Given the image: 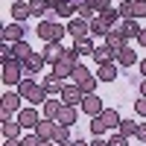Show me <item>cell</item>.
<instances>
[{"label":"cell","instance_id":"obj_7","mask_svg":"<svg viewBox=\"0 0 146 146\" xmlns=\"http://www.w3.org/2000/svg\"><path fill=\"white\" fill-rule=\"evenodd\" d=\"M64 47H62V41H53V44H44V50H41V56H44V62L50 64V67H56L58 62L64 58Z\"/></svg>","mask_w":146,"mask_h":146},{"label":"cell","instance_id":"obj_18","mask_svg":"<svg viewBox=\"0 0 146 146\" xmlns=\"http://www.w3.org/2000/svg\"><path fill=\"white\" fill-rule=\"evenodd\" d=\"M23 126L18 123V117H9V120H3V137H15V140H21L23 135Z\"/></svg>","mask_w":146,"mask_h":146},{"label":"cell","instance_id":"obj_5","mask_svg":"<svg viewBox=\"0 0 146 146\" xmlns=\"http://www.w3.org/2000/svg\"><path fill=\"white\" fill-rule=\"evenodd\" d=\"M67 35H70L73 41L91 38V21H85V18H70V23H67Z\"/></svg>","mask_w":146,"mask_h":146},{"label":"cell","instance_id":"obj_10","mask_svg":"<svg viewBox=\"0 0 146 146\" xmlns=\"http://www.w3.org/2000/svg\"><path fill=\"white\" fill-rule=\"evenodd\" d=\"M82 111L88 114V117H100L102 111H105V105H102V100L96 94H85V100H82Z\"/></svg>","mask_w":146,"mask_h":146},{"label":"cell","instance_id":"obj_4","mask_svg":"<svg viewBox=\"0 0 146 146\" xmlns=\"http://www.w3.org/2000/svg\"><path fill=\"white\" fill-rule=\"evenodd\" d=\"M0 79H3L9 88H12V85L18 88V85L23 82V62H6L3 64V76H0Z\"/></svg>","mask_w":146,"mask_h":146},{"label":"cell","instance_id":"obj_48","mask_svg":"<svg viewBox=\"0 0 146 146\" xmlns=\"http://www.w3.org/2000/svg\"><path fill=\"white\" fill-rule=\"evenodd\" d=\"M41 146H56V143H53V140H44V143H41Z\"/></svg>","mask_w":146,"mask_h":146},{"label":"cell","instance_id":"obj_20","mask_svg":"<svg viewBox=\"0 0 146 146\" xmlns=\"http://www.w3.org/2000/svg\"><path fill=\"white\" fill-rule=\"evenodd\" d=\"M105 23H108V27H111V29H117L120 27V23H123V18H120V12H117V6H108L105 12H102V15H100Z\"/></svg>","mask_w":146,"mask_h":146},{"label":"cell","instance_id":"obj_38","mask_svg":"<svg viewBox=\"0 0 146 146\" xmlns=\"http://www.w3.org/2000/svg\"><path fill=\"white\" fill-rule=\"evenodd\" d=\"M44 140L38 137V135H27V137H21V146H41Z\"/></svg>","mask_w":146,"mask_h":146},{"label":"cell","instance_id":"obj_24","mask_svg":"<svg viewBox=\"0 0 146 146\" xmlns=\"http://www.w3.org/2000/svg\"><path fill=\"white\" fill-rule=\"evenodd\" d=\"M12 50H15V62H27V58L35 53L32 47L27 44V41H18V44H12Z\"/></svg>","mask_w":146,"mask_h":146},{"label":"cell","instance_id":"obj_3","mask_svg":"<svg viewBox=\"0 0 146 146\" xmlns=\"http://www.w3.org/2000/svg\"><path fill=\"white\" fill-rule=\"evenodd\" d=\"M21 100H23V96L18 94V91H6L3 96H0V117H3V120H9V117H15L18 111H21Z\"/></svg>","mask_w":146,"mask_h":146},{"label":"cell","instance_id":"obj_15","mask_svg":"<svg viewBox=\"0 0 146 146\" xmlns=\"http://www.w3.org/2000/svg\"><path fill=\"white\" fill-rule=\"evenodd\" d=\"M56 129H58V123H56V120H41V123H38V129H35V135H38L41 140H53L56 137Z\"/></svg>","mask_w":146,"mask_h":146},{"label":"cell","instance_id":"obj_6","mask_svg":"<svg viewBox=\"0 0 146 146\" xmlns=\"http://www.w3.org/2000/svg\"><path fill=\"white\" fill-rule=\"evenodd\" d=\"M18 117V123L23 126V129H38V123H41V111H38V108H35V105H29V108H21V111L15 114Z\"/></svg>","mask_w":146,"mask_h":146},{"label":"cell","instance_id":"obj_49","mask_svg":"<svg viewBox=\"0 0 146 146\" xmlns=\"http://www.w3.org/2000/svg\"><path fill=\"white\" fill-rule=\"evenodd\" d=\"M56 146H70V143H56Z\"/></svg>","mask_w":146,"mask_h":146},{"label":"cell","instance_id":"obj_8","mask_svg":"<svg viewBox=\"0 0 146 146\" xmlns=\"http://www.w3.org/2000/svg\"><path fill=\"white\" fill-rule=\"evenodd\" d=\"M47 67V62H44V56L41 53H32L27 62H23V79H35L38 73Z\"/></svg>","mask_w":146,"mask_h":146},{"label":"cell","instance_id":"obj_25","mask_svg":"<svg viewBox=\"0 0 146 146\" xmlns=\"http://www.w3.org/2000/svg\"><path fill=\"white\" fill-rule=\"evenodd\" d=\"M108 32H111V27H108V23H105L100 15H96V18L91 21V35H96V38H105Z\"/></svg>","mask_w":146,"mask_h":146},{"label":"cell","instance_id":"obj_29","mask_svg":"<svg viewBox=\"0 0 146 146\" xmlns=\"http://www.w3.org/2000/svg\"><path fill=\"white\" fill-rule=\"evenodd\" d=\"M137 126H140V123H135V120H123L117 131H120L123 137H135V135H137Z\"/></svg>","mask_w":146,"mask_h":146},{"label":"cell","instance_id":"obj_21","mask_svg":"<svg viewBox=\"0 0 146 146\" xmlns=\"http://www.w3.org/2000/svg\"><path fill=\"white\" fill-rule=\"evenodd\" d=\"M44 91L50 94V96H62V91H64V82H58V79H53V76H44Z\"/></svg>","mask_w":146,"mask_h":146},{"label":"cell","instance_id":"obj_22","mask_svg":"<svg viewBox=\"0 0 146 146\" xmlns=\"http://www.w3.org/2000/svg\"><path fill=\"white\" fill-rule=\"evenodd\" d=\"M62 105H64V102H58V100H47V102L41 105V114H44L47 120H56L58 111H62Z\"/></svg>","mask_w":146,"mask_h":146},{"label":"cell","instance_id":"obj_11","mask_svg":"<svg viewBox=\"0 0 146 146\" xmlns=\"http://www.w3.org/2000/svg\"><path fill=\"white\" fill-rule=\"evenodd\" d=\"M82 100H85V91L79 85H64V91H62V102L64 105H82Z\"/></svg>","mask_w":146,"mask_h":146},{"label":"cell","instance_id":"obj_35","mask_svg":"<svg viewBox=\"0 0 146 146\" xmlns=\"http://www.w3.org/2000/svg\"><path fill=\"white\" fill-rule=\"evenodd\" d=\"M96 85H100V79H96V76H88V79L79 85V88H82L85 94H96Z\"/></svg>","mask_w":146,"mask_h":146},{"label":"cell","instance_id":"obj_41","mask_svg":"<svg viewBox=\"0 0 146 146\" xmlns=\"http://www.w3.org/2000/svg\"><path fill=\"white\" fill-rule=\"evenodd\" d=\"M64 3H67V0H47V6H50L53 12H58V9H62Z\"/></svg>","mask_w":146,"mask_h":146},{"label":"cell","instance_id":"obj_31","mask_svg":"<svg viewBox=\"0 0 146 146\" xmlns=\"http://www.w3.org/2000/svg\"><path fill=\"white\" fill-rule=\"evenodd\" d=\"M76 18H85V21H94V18H96V12H94V9H91V6H88V3H85V0H82V3L76 6Z\"/></svg>","mask_w":146,"mask_h":146},{"label":"cell","instance_id":"obj_51","mask_svg":"<svg viewBox=\"0 0 146 146\" xmlns=\"http://www.w3.org/2000/svg\"><path fill=\"white\" fill-rule=\"evenodd\" d=\"M12 3H18V0H12Z\"/></svg>","mask_w":146,"mask_h":146},{"label":"cell","instance_id":"obj_16","mask_svg":"<svg viewBox=\"0 0 146 146\" xmlns=\"http://www.w3.org/2000/svg\"><path fill=\"white\" fill-rule=\"evenodd\" d=\"M56 123L58 126H76V105H62V111H58V117H56Z\"/></svg>","mask_w":146,"mask_h":146},{"label":"cell","instance_id":"obj_30","mask_svg":"<svg viewBox=\"0 0 146 146\" xmlns=\"http://www.w3.org/2000/svg\"><path fill=\"white\" fill-rule=\"evenodd\" d=\"M131 18L135 21L146 18V0H131Z\"/></svg>","mask_w":146,"mask_h":146},{"label":"cell","instance_id":"obj_46","mask_svg":"<svg viewBox=\"0 0 146 146\" xmlns=\"http://www.w3.org/2000/svg\"><path fill=\"white\" fill-rule=\"evenodd\" d=\"M137 44H143V47H146V29H140V35H137Z\"/></svg>","mask_w":146,"mask_h":146},{"label":"cell","instance_id":"obj_26","mask_svg":"<svg viewBox=\"0 0 146 146\" xmlns=\"http://www.w3.org/2000/svg\"><path fill=\"white\" fill-rule=\"evenodd\" d=\"M100 117L105 120V126H108V129H120V123H123V120H120V111H117V108H105Z\"/></svg>","mask_w":146,"mask_h":146},{"label":"cell","instance_id":"obj_13","mask_svg":"<svg viewBox=\"0 0 146 146\" xmlns=\"http://www.w3.org/2000/svg\"><path fill=\"white\" fill-rule=\"evenodd\" d=\"M94 62L96 64H108V62H117V53L108 47L105 41L102 44H96V50H94Z\"/></svg>","mask_w":146,"mask_h":146},{"label":"cell","instance_id":"obj_43","mask_svg":"<svg viewBox=\"0 0 146 146\" xmlns=\"http://www.w3.org/2000/svg\"><path fill=\"white\" fill-rule=\"evenodd\" d=\"M137 70H140V76L146 79V58H140V64H137Z\"/></svg>","mask_w":146,"mask_h":146},{"label":"cell","instance_id":"obj_50","mask_svg":"<svg viewBox=\"0 0 146 146\" xmlns=\"http://www.w3.org/2000/svg\"><path fill=\"white\" fill-rule=\"evenodd\" d=\"M114 3H126V0H114Z\"/></svg>","mask_w":146,"mask_h":146},{"label":"cell","instance_id":"obj_28","mask_svg":"<svg viewBox=\"0 0 146 146\" xmlns=\"http://www.w3.org/2000/svg\"><path fill=\"white\" fill-rule=\"evenodd\" d=\"M105 131H108L105 120H102V117H91V135H94V137H105Z\"/></svg>","mask_w":146,"mask_h":146},{"label":"cell","instance_id":"obj_37","mask_svg":"<svg viewBox=\"0 0 146 146\" xmlns=\"http://www.w3.org/2000/svg\"><path fill=\"white\" fill-rule=\"evenodd\" d=\"M108 146H129V137H123V135L117 131V135L108 137Z\"/></svg>","mask_w":146,"mask_h":146},{"label":"cell","instance_id":"obj_23","mask_svg":"<svg viewBox=\"0 0 146 146\" xmlns=\"http://www.w3.org/2000/svg\"><path fill=\"white\" fill-rule=\"evenodd\" d=\"M105 44H108V47H111V50H114V53H120V50H123V47H126V38H123V35H120L117 29H111V32H108V35H105Z\"/></svg>","mask_w":146,"mask_h":146},{"label":"cell","instance_id":"obj_44","mask_svg":"<svg viewBox=\"0 0 146 146\" xmlns=\"http://www.w3.org/2000/svg\"><path fill=\"white\" fill-rule=\"evenodd\" d=\"M3 146H21V140H15V137H6V140H3Z\"/></svg>","mask_w":146,"mask_h":146},{"label":"cell","instance_id":"obj_40","mask_svg":"<svg viewBox=\"0 0 146 146\" xmlns=\"http://www.w3.org/2000/svg\"><path fill=\"white\" fill-rule=\"evenodd\" d=\"M135 137H137L140 143H146V123H140V126H137V135H135Z\"/></svg>","mask_w":146,"mask_h":146},{"label":"cell","instance_id":"obj_1","mask_svg":"<svg viewBox=\"0 0 146 146\" xmlns=\"http://www.w3.org/2000/svg\"><path fill=\"white\" fill-rule=\"evenodd\" d=\"M21 96H23V100H27L29 105H35V108H41L47 100H50V94H47L44 91V85H38V82H35V79H23L21 85H18V88H15Z\"/></svg>","mask_w":146,"mask_h":146},{"label":"cell","instance_id":"obj_32","mask_svg":"<svg viewBox=\"0 0 146 146\" xmlns=\"http://www.w3.org/2000/svg\"><path fill=\"white\" fill-rule=\"evenodd\" d=\"M88 76H91V73H88V67H85V64L79 62V64H76V70H73V85H82Z\"/></svg>","mask_w":146,"mask_h":146},{"label":"cell","instance_id":"obj_36","mask_svg":"<svg viewBox=\"0 0 146 146\" xmlns=\"http://www.w3.org/2000/svg\"><path fill=\"white\" fill-rule=\"evenodd\" d=\"M117 12L123 21H131V0H126V3H117Z\"/></svg>","mask_w":146,"mask_h":146},{"label":"cell","instance_id":"obj_39","mask_svg":"<svg viewBox=\"0 0 146 146\" xmlns=\"http://www.w3.org/2000/svg\"><path fill=\"white\" fill-rule=\"evenodd\" d=\"M135 114H137V117H146V96L135 100Z\"/></svg>","mask_w":146,"mask_h":146},{"label":"cell","instance_id":"obj_42","mask_svg":"<svg viewBox=\"0 0 146 146\" xmlns=\"http://www.w3.org/2000/svg\"><path fill=\"white\" fill-rule=\"evenodd\" d=\"M91 146H108V140H105V137H94Z\"/></svg>","mask_w":146,"mask_h":146},{"label":"cell","instance_id":"obj_47","mask_svg":"<svg viewBox=\"0 0 146 146\" xmlns=\"http://www.w3.org/2000/svg\"><path fill=\"white\" fill-rule=\"evenodd\" d=\"M137 88H140V96H146V79H143V82L137 85Z\"/></svg>","mask_w":146,"mask_h":146},{"label":"cell","instance_id":"obj_17","mask_svg":"<svg viewBox=\"0 0 146 146\" xmlns=\"http://www.w3.org/2000/svg\"><path fill=\"white\" fill-rule=\"evenodd\" d=\"M27 18H32V6H29V3H23V0H18V3H12V21L23 23Z\"/></svg>","mask_w":146,"mask_h":146},{"label":"cell","instance_id":"obj_34","mask_svg":"<svg viewBox=\"0 0 146 146\" xmlns=\"http://www.w3.org/2000/svg\"><path fill=\"white\" fill-rule=\"evenodd\" d=\"M85 3H88V6H91V9L96 12V15H102V12H105L108 6H114L111 0H85Z\"/></svg>","mask_w":146,"mask_h":146},{"label":"cell","instance_id":"obj_12","mask_svg":"<svg viewBox=\"0 0 146 146\" xmlns=\"http://www.w3.org/2000/svg\"><path fill=\"white\" fill-rule=\"evenodd\" d=\"M140 29H143V27H140V23H137L135 18H131V21H123V23H120V27H117V32H120V35H123V38H126V44H129V41H137Z\"/></svg>","mask_w":146,"mask_h":146},{"label":"cell","instance_id":"obj_14","mask_svg":"<svg viewBox=\"0 0 146 146\" xmlns=\"http://www.w3.org/2000/svg\"><path fill=\"white\" fill-rule=\"evenodd\" d=\"M117 64H120V67H135V64H140V58H137L135 50H131V44H126L123 50L117 53Z\"/></svg>","mask_w":146,"mask_h":146},{"label":"cell","instance_id":"obj_27","mask_svg":"<svg viewBox=\"0 0 146 146\" xmlns=\"http://www.w3.org/2000/svg\"><path fill=\"white\" fill-rule=\"evenodd\" d=\"M73 50H76L79 56H94V50H96V44H94L91 38H79V41H73Z\"/></svg>","mask_w":146,"mask_h":146},{"label":"cell","instance_id":"obj_45","mask_svg":"<svg viewBox=\"0 0 146 146\" xmlns=\"http://www.w3.org/2000/svg\"><path fill=\"white\" fill-rule=\"evenodd\" d=\"M70 146H91V143H88V140H82V137H79V140H70Z\"/></svg>","mask_w":146,"mask_h":146},{"label":"cell","instance_id":"obj_33","mask_svg":"<svg viewBox=\"0 0 146 146\" xmlns=\"http://www.w3.org/2000/svg\"><path fill=\"white\" fill-rule=\"evenodd\" d=\"M73 137H70V129L67 126H58L56 129V137H53V143H70Z\"/></svg>","mask_w":146,"mask_h":146},{"label":"cell","instance_id":"obj_2","mask_svg":"<svg viewBox=\"0 0 146 146\" xmlns=\"http://www.w3.org/2000/svg\"><path fill=\"white\" fill-rule=\"evenodd\" d=\"M35 32H38V38L44 44H53V41H62L64 35H67V27H62L58 21H41Z\"/></svg>","mask_w":146,"mask_h":146},{"label":"cell","instance_id":"obj_19","mask_svg":"<svg viewBox=\"0 0 146 146\" xmlns=\"http://www.w3.org/2000/svg\"><path fill=\"white\" fill-rule=\"evenodd\" d=\"M96 79H100V82H114L117 79V64L114 62H108V64H100V70H96Z\"/></svg>","mask_w":146,"mask_h":146},{"label":"cell","instance_id":"obj_9","mask_svg":"<svg viewBox=\"0 0 146 146\" xmlns=\"http://www.w3.org/2000/svg\"><path fill=\"white\" fill-rule=\"evenodd\" d=\"M23 38H27V27H23V23L12 21V23H6V27H3V41L18 44V41H23Z\"/></svg>","mask_w":146,"mask_h":146}]
</instances>
